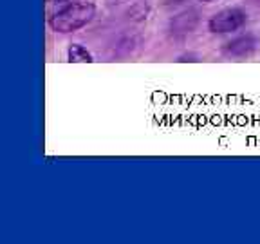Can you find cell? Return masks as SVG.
<instances>
[{"mask_svg":"<svg viewBox=\"0 0 260 244\" xmlns=\"http://www.w3.org/2000/svg\"><path fill=\"white\" fill-rule=\"evenodd\" d=\"M96 16V4L92 0H74L49 16V25L56 33H74L85 27Z\"/></svg>","mask_w":260,"mask_h":244,"instance_id":"cell-1","label":"cell"},{"mask_svg":"<svg viewBox=\"0 0 260 244\" xmlns=\"http://www.w3.org/2000/svg\"><path fill=\"white\" fill-rule=\"evenodd\" d=\"M246 20H248V15L240 8H226L211 16L210 22H208V29L211 33L226 35V33L239 31L246 24Z\"/></svg>","mask_w":260,"mask_h":244,"instance_id":"cell-2","label":"cell"},{"mask_svg":"<svg viewBox=\"0 0 260 244\" xmlns=\"http://www.w3.org/2000/svg\"><path fill=\"white\" fill-rule=\"evenodd\" d=\"M258 47V40H256L253 35H242V37H237L233 40H230L224 45V54L232 58H246L249 54H253Z\"/></svg>","mask_w":260,"mask_h":244,"instance_id":"cell-3","label":"cell"},{"mask_svg":"<svg viewBox=\"0 0 260 244\" xmlns=\"http://www.w3.org/2000/svg\"><path fill=\"white\" fill-rule=\"evenodd\" d=\"M197 20H199L197 11H193V9L184 11L172 20V31L174 33H190V31H193V27L197 25Z\"/></svg>","mask_w":260,"mask_h":244,"instance_id":"cell-4","label":"cell"},{"mask_svg":"<svg viewBox=\"0 0 260 244\" xmlns=\"http://www.w3.org/2000/svg\"><path fill=\"white\" fill-rule=\"evenodd\" d=\"M67 62H71V64H92L94 56L81 44H71L67 49Z\"/></svg>","mask_w":260,"mask_h":244,"instance_id":"cell-5","label":"cell"},{"mask_svg":"<svg viewBox=\"0 0 260 244\" xmlns=\"http://www.w3.org/2000/svg\"><path fill=\"white\" fill-rule=\"evenodd\" d=\"M177 62H181V64H183V62H199V58L193 56V54H184V56H179Z\"/></svg>","mask_w":260,"mask_h":244,"instance_id":"cell-6","label":"cell"},{"mask_svg":"<svg viewBox=\"0 0 260 244\" xmlns=\"http://www.w3.org/2000/svg\"><path fill=\"white\" fill-rule=\"evenodd\" d=\"M51 2H54V4H60V2H67V0H51Z\"/></svg>","mask_w":260,"mask_h":244,"instance_id":"cell-7","label":"cell"},{"mask_svg":"<svg viewBox=\"0 0 260 244\" xmlns=\"http://www.w3.org/2000/svg\"><path fill=\"white\" fill-rule=\"evenodd\" d=\"M199 2H215V0H199Z\"/></svg>","mask_w":260,"mask_h":244,"instance_id":"cell-8","label":"cell"}]
</instances>
